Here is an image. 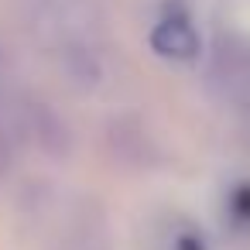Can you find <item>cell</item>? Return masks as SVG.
<instances>
[{
    "label": "cell",
    "mask_w": 250,
    "mask_h": 250,
    "mask_svg": "<svg viewBox=\"0 0 250 250\" xmlns=\"http://www.w3.org/2000/svg\"><path fill=\"white\" fill-rule=\"evenodd\" d=\"M175 250H206V247H202V240H199L195 233H185V236L175 243Z\"/></svg>",
    "instance_id": "4"
},
{
    "label": "cell",
    "mask_w": 250,
    "mask_h": 250,
    "mask_svg": "<svg viewBox=\"0 0 250 250\" xmlns=\"http://www.w3.org/2000/svg\"><path fill=\"white\" fill-rule=\"evenodd\" d=\"M151 48L171 62H192L199 55V35L185 14H168L151 31Z\"/></svg>",
    "instance_id": "1"
},
{
    "label": "cell",
    "mask_w": 250,
    "mask_h": 250,
    "mask_svg": "<svg viewBox=\"0 0 250 250\" xmlns=\"http://www.w3.org/2000/svg\"><path fill=\"white\" fill-rule=\"evenodd\" d=\"M7 168H11V141L4 137V130H0V178L7 175Z\"/></svg>",
    "instance_id": "3"
},
{
    "label": "cell",
    "mask_w": 250,
    "mask_h": 250,
    "mask_svg": "<svg viewBox=\"0 0 250 250\" xmlns=\"http://www.w3.org/2000/svg\"><path fill=\"white\" fill-rule=\"evenodd\" d=\"M229 209H233V216H236V219L250 223V185H240V188L233 192V202H229Z\"/></svg>",
    "instance_id": "2"
}]
</instances>
